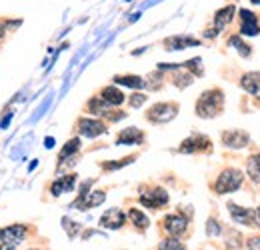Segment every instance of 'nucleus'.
Wrapping results in <instances>:
<instances>
[{"instance_id":"31","label":"nucleus","mask_w":260,"mask_h":250,"mask_svg":"<svg viewBox=\"0 0 260 250\" xmlns=\"http://www.w3.org/2000/svg\"><path fill=\"white\" fill-rule=\"evenodd\" d=\"M62 224H64L68 236H70V238H74V236H76V232H78V224H76V222H72V220H68V218H62Z\"/></svg>"},{"instance_id":"3","label":"nucleus","mask_w":260,"mask_h":250,"mask_svg":"<svg viewBox=\"0 0 260 250\" xmlns=\"http://www.w3.org/2000/svg\"><path fill=\"white\" fill-rule=\"evenodd\" d=\"M178 114V104L176 102H158L154 106H150V110L146 112V118L152 124H166L170 120H174Z\"/></svg>"},{"instance_id":"28","label":"nucleus","mask_w":260,"mask_h":250,"mask_svg":"<svg viewBox=\"0 0 260 250\" xmlns=\"http://www.w3.org/2000/svg\"><path fill=\"white\" fill-rule=\"evenodd\" d=\"M130 162H134V157H126V158H122V160H118V162H104L102 168H104V170H118V168L126 166Z\"/></svg>"},{"instance_id":"6","label":"nucleus","mask_w":260,"mask_h":250,"mask_svg":"<svg viewBox=\"0 0 260 250\" xmlns=\"http://www.w3.org/2000/svg\"><path fill=\"white\" fill-rule=\"evenodd\" d=\"M208 150H210V138L204 134H192L186 140H182V144L178 146V152H184V154L208 152Z\"/></svg>"},{"instance_id":"5","label":"nucleus","mask_w":260,"mask_h":250,"mask_svg":"<svg viewBox=\"0 0 260 250\" xmlns=\"http://www.w3.org/2000/svg\"><path fill=\"white\" fill-rule=\"evenodd\" d=\"M228 212H230V216H232V220H234L236 224L260 226L258 214H256V210H252V208H244V206H238V204H234V202H228Z\"/></svg>"},{"instance_id":"26","label":"nucleus","mask_w":260,"mask_h":250,"mask_svg":"<svg viewBox=\"0 0 260 250\" xmlns=\"http://www.w3.org/2000/svg\"><path fill=\"white\" fill-rule=\"evenodd\" d=\"M228 44H230V46H236L238 54H240V56H244V58L252 54V48H250L248 44H244V42H242V38H240V36H236V34L228 38Z\"/></svg>"},{"instance_id":"14","label":"nucleus","mask_w":260,"mask_h":250,"mask_svg":"<svg viewBox=\"0 0 260 250\" xmlns=\"http://www.w3.org/2000/svg\"><path fill=\"white\" fill-rule=\"evenodd\" d=\"M200 40L192 38V36H182V34H176V36H170L164 40V46L166 50H184L188 46H198Z\"/></svg>"},{"instance_id":"34","label":"nucleus","mask_w":260,"mask_h":250,"mask_svg":"<svg viewBox=\"0 0 260 250\" xmlns=\"http://www.w3.org/2000/svg\"><path fill=\"white\" fill-rule=\"evenodd\" d=\"M248 250H260V236L248 238Z\"/></svg>"},{"instance_id":"15","label":"nucleus","mask_w":260,"mask_h":250,"mask_svg":"<svg viewBox=\"0 0 260 250\" xmlns=\"http://www.w3.org/2000/svg\"><path fill=\"white\" fill-rule=\"evenodd\" d=\"M144 142V132H140L138 128L130 126L124 128L118 136H116V144H126V146H134V144H142Z\"/></svg>"},{"instance_id":"29","label":"nucleus","mask_w":260,"mask_h":250,"mask_svg":"<svg viewBox=\"0 0 260 250\" xmlns=\"http://www.w3.org/2000/svg\"><path fill=\"white\" fill-rule=\"evenodd\" d=\"M22 20H0V42L4 40V36H6V32L8 28H14V26H18Z\"/></svg>"},{"instance_id":"9","label":"nucleus","mask_w":260,"mask_h":250,"mask_svg":"<svg viewBox=\"0 0 260 250\" xmlns=\"http://www.w3.org/2000/svg\"><path fill=\"white\" fill-rule=\"evenodd\" d=\"M104 200H106V194L102 190H88L84 194H78V198H76V202L72 206L78 208V210H88V208L100 206Z\"/></svg>"},{"instance_id":"17","label":"nucleus","mask_w":260,"mask_h":250,"mask_svg":"<svg viewBox=\"0 0 260 250\" xmlns=\"http://www.w3.org/2000/svg\"><path fill=\"white\" fill-rule=\"evenodd\" d=\"M240 86L248 94H252L254 98L260 100V72H246L240 78Z\"/></svg>"},{"instance_id":"12","label":"nucleus","mask_w":260,"mask_h":250,"mask_svg":"<svg viewBox=\"0 0 260 250\" xmlns=\"http://www.w3.org/2000/svg\"><path fill=\"white\" fill-rule=\"evenodd\" d=\"M162 224H164V230L170 236H182L188 230V220L184 218L182 214H168L162 220Z\"/></svg>"},{"instance_id":"4","label":"nucleus","mask_w":260,"mask_h":250,"mask_svg":"<svg viewBox=\"0 0 260 250\" xmlns=\"http://www.w3.org/2000/svg\"><path fill=\"white\" fill-rule=\"evenodd\" d=\"M24 236H26V228L22 224L0 228V250H14L18 244H22Z\"/></svg>"},{"instance_id":"30","label":"nucleus","mask_w":260,"mask_h":250,"mask_svg":"<svg viewBox=\"0 0 260 250\" xmlns=\"http://www.w3.org/2000/svg\"><path fill=\"white\" fill-rule=\"evenodd\" d=\"M146 98H148L146 94L136 92V94H132V96H130L128 102H130V106H132V108H140V106H142V104L146 102Z\"/></svg>"},{"instance_id":"21","label":"nucleus","mask_w":260,"mask_h":250,"mask_svg":"<svg viewBox=\"0 0 260 250\" xmlns=\"http://www.w3.org/2000/svg\"><path fill=\"white\" fill-rule=\"evenodd\" d=\"M114 84L120 86H128V88H144L146 80L142 76H134V74H122V76H114Z\"/></svg>"},{"instance_id":"8","label":"nucleus","mask_w":260,"mask_h":250,"mask_svg":"<svg viewBox=\"0 0 260 250\" xmlns=\"http://www.w3.org/2000/svg\"><path fill=\"white\" fill-rule=\"evenodd\" d=\"M76 130H78V134H82L86 138H96L100 134H104L108 128L102 120H96V118H80L76 122Z\"/></svg>"},{"instance_id":"23","label":"nucleus","mask_w":260,"mask_h":250,"mask_svg":"<svg viewBox=\"0 0 260 250\" xmlns=\"http://www.w3.org/2000/svg\"><path fill=\"white\" fill-rule=\"evenodd\" d=\"M246 174H248V178L252 180V182H260V154H254V157L248 158V162H246Z\"/></svg>"},{"instance_id":"38","label":"nucleus","mask_w":260,"mask_h":250,"mask_svg":"<svg viewBox=\"0 0 260 250\" xmlns=\"http://www.w3.org/2000/svg\"><path fill=\"white\" fill-rule=\"evenodd\" d=\"M126 2H132V0H126Z\"/></svg>"},{"instance_id":"2","label":"nucleus","mask_w":260,"mask_h":250,"mask_svg":"<svg viewBox=\"0 0 260 250\" xmlns=\"http://www.w3.org/2000/svg\"><path fill=\"white\" fill-rule=\"evenodd\" d=\"M242 180H244V176L238 168H226L218 174V178L214 182V192L216 194H230V192L242 186Z\"/></svg>"},{"instance_id":"11","label":"nucleus","mask_w":260,"mask_h":250,"mask_svg":"<svg viewBox=\"0 0 260 250\" xmlns=\"http://www.w3.org/2000/svg\"><path fill=\"white\" fill-rule=\"evenodd\" d=\"M222 142L226 144L228 148L240 150V148H244V146L250 144V136L244 130H224L222 132Z\"/></svg>"},{"instance_id":"1","label":"nucleus","mask_w":260,"mask_h":250,"mask_svg":"<svg viewBox=\"0 0 260 250\" xmlns=\"http://www.w3.org/2000/svg\"><path fill=\"white\" fill-rule=\"evenodd\" d=\"M222 108H224V92L218 88H210L202 92L196 100V114L200 118H214L222 112Z\"/></svg>"},{"instance_id":"27","label":"nucleus","mask_w":260,"mask_h":250,"mask_svg":"<svg viewBox=\"0 0 260 250\" xmlns=\"http://www.w3.org/2000/svg\"><path fill=\"white\" fill-rule=\"evenodd\" d=\"M158 250H186V248H184V244H182L180 240H176V238L172 236V238L162 240V242L158 244Z\"/></svg>"},{"instance_id":"18","label":"nucleus","mask_w":260,"mask_h":250,"mask_svg":"<svg viewBox=\"0 0 260 250\" xmlns=\"http://www.w3.org/2000/svg\"><path fill=\"white\" fill-rule=\"evenodd\" d=\"M234 16H236V6L234 4H228L224 8L216 10V14H214V28L222 30L224 26H228L234 20Z\"/></svg>"},{"instance_id":"13","label":"nucleus","mask_w":260,"mask_h":250,"mask_svg":"<svg viewBox=\"0 0 260 250\" xmlns=\"http://www.w3.org/2000/svg\"><path fill=\"white\" fill-rule=\"evenodd\" d=\"M126 222V216L120 208H108L102 216H100V226L102 228H110V230H118L122 228Z\"/></svg>"},{"instance_id":"33","label":"nucleus","mask_w":260,"mask_h":250,"mask_svg":"<svg viewBox=\"0 0 260 250\" xmlns=\"http://www.w3.org/2000/svg\"><path fill=\"white\" fill-rule=\"evenodd\" d=\"M240 244H242V242H240V234H238V232L234 234V230H230V232H228V246H230V248H240Z\"/></svg>"},{"instance_id":"25","label":"nucleus","mask_w":260,"mask_h":250,"mask_svg":"<svg viewBox=\"0 0 260 250\" xmlns=\"http://www.w3.org/2000/svg\"><path fill=\"white\" fill-rule=\"evenodd\" d=\"M128 218L132 220V224H134L138 230H146V228L150 226V220L146 218V214H142L138 208H130Z\"/></svg>"},{"instance_id":"16","label":"nucleus","mask_w":260,"mask_h":250,"mask_svg":"<svg viewBox=\"0 0 260 250\" xmlns=\"http://www.w3.org/2000/svg\"><path fill=\"white\" fill-rule=\"evenodd\" d=\"M74 184H76V174H66V176L56 178L50 184V192H52V196H60L64 192H72Z\"/></svg>"},{"instance_id":"19","label":"nucleus","mask_w":260,"mask_h":250,"mask_svg":"<svg viewBox=\"0 0 260 250\" xmlns=\"http://www.w3.org/2000/svg\"><path fill=\"white\" fill-rule=\"evenodd\" d=\"M100 96L110 104V106H120L122 102H124V92L122 90H118L116 86H106V88H102V92H100Z\"/></svg>"},{"instance_id":"22","label":"nucleus","mask_w":260,"mask_h":250,"mask_svg":"<svg viewBox=\"0 0 260 250\" xmlns=\"http://www.w3.org/2000/svg\"><path fill=\"white\" fill-rule=\"evenodd\" d=\"M172 82L178 86V88H186V86H190L192 82H194V74L192 72H188L182 64L176 68V74L172 76Z\"/></svg>"},{"instance_id":"36","label":"nucleus","mask_w":260,"mask_h":250,"mask_svg":"<svg viewBox=\"0 0 260 250\" xmlns=\"http://www.w3.org/2000/svg\"><path fill=\"white\" fill-rule=\"evenodd\" d=\"M250 2H252V4H260V0H250Z\"/></svg>"},{"instance_id":"24","label":"nucleus","mask_w":260,"mask_h":250,"mask_svg":"<svg viewBox=\"0 0 260 250\" xmlns=\"http://www.w3.org/2000/svg\"><path fill=\"white\" fill-rule=\"evenodd\" d=\"M78 150H80V138H70V140L64 144V148L60 150L58 160H60V162H64V160H68L70 157H74Z\"/></svg>"},{"instance_id":"7","label":"nucleus","mask_w":260,"mask_h":250,"mask_svg":"<svg viewBox=\"0 0 260 250\" xmlns=\"http://www.w3.org/2000/svg\"><path fill=\"white\" fill-rule=\"evenodd\" d=\"M140 204L146 206V208H152V210H158L168 204V192L164 188H152L148 192H142L140 194Z\"/></svg>"},{"instance_id":"32","label":"nucleus","mask_w":260,"mask_h":250,"mask_svg":"<svg viewBox=\"0 0 260 250\" xmlns=\"http://www.w3.org/2000/svg\"><path fill=\"white\" fill-rule=\"evenodd\" d=\"M220 224L216 222L214 218H210L208 220V226H206V232H208V236H216V234H220Z\"/></svg>"},{"instance_id":"10","label":"nucleus","mask_w":260,"mask_h":250,"mask_svg":"<svg viewBox=\"0 0 260 250\" xmlns=\"http://www.w3.org/2000/svg\"><path fill=\"white\" fill-rule=\"evenodd\" d=\"M240 34L242 36H258L260 34V22L258 14L242 8L240 10Z\"/></svg>"},{"instance_id":"37","label":"nucleus","mask_w":260,"mask_h":250,"mask_svg":"<svg viewBox=\"0 0 260 250\" xmlns=\"http://www.w3.org/2000/svg\"><path fill=\"white\" fill-rule=\"evenodd\" d=\"M256 214H258V222H260V208H258V212H256Z\"/></svg>"},{"instance_id":"35","label":"nucleus","mask_w":260,"mask_h":250,"mask_svg":"<svg viewBox=\"0 0 260 250\" xmlns=\"http://www.w3.org/2000/svg\"><path fill=\"white\" fill-rule=\"evenodd\" d=\"M44 142H46V148H52V146H54V138H50V136H48Z\"/></svg>"},{"instance_id":"20","label":"nucleus","mask_w":260,"mask_h":250,"mask_svg":"<svg viewBox=\"0 0 260 250\" xmlns=\"http://www.w3.org/2000/svg\"><path fill=\"white\" fill-rule=\"evenodd\" d=\"M88 110H90V114H94V116H106V114L110 112V104H108L102 96H92V98L88 100Z\"/></svg>"}]
</instances>
